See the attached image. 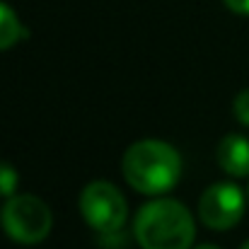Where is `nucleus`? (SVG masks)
<instances>
[{
    "label": "nucleus",
    "mask_w": 249,
    "mask_h": 249,
    "mask_svg": "<svg viewBox=\"0 0 249 249\" xmlns=\"http://www.w3.org/2000/svg\"><path fill=\"white\" fill-rule=\"evenodd\" d=\"M196 249H220V247H215V245H198Z\"/></svg>",
    "instance_id": "9b49d317"
},
{
    "label": "nucleus",
    "mask_w": 249,
    "mask_h": 249,
    "mask_svg": "<svg viewBox=\"0 0 249 249\" xmlns=\"http://www.w3.org/2000/svg\"><path fill=\"white\" fill-rule=\"evenodd\" d=\"M133 232L143 249H189L196 237V225L184 203L158 198L138 211Z\"/></svg>",
    "instance_id": "f03ea898"
},
{
    "label": "nucleus",
    "mask_w": 249,
    "mask_h": 249,
    "mask_svg": "<svg viewBox=\"0 0 249 249\" xmlns=\"http://www.w3.org/2000/svg\"><path fill=\"white\" fill-rule=\"evenodd\" d=\"M22 32H24V29H22V24H19L15 10H12L10 5L0 2V51H5V49H10L12 44H17L19 36H22Z\"/></svg>",
    "instance_id": "0eeeda50"
},
{
    "label": "nucleus",
    "mask_w": 249,
    "mask_h": 249,
    "mask_svg": "<svg viewBox=\"0 0 249 249\" xmlns=\"http://www.w3.org/2000/svg\"><path fill=\"white\" fill-rule=\"evenodd\" d=\"M218 165L230 177H247L249 174V141L245 136H225L218 145Z\"/></svg>",
    "instance_id": "423d86ee"
},
{
    "label": "nucleus",
    "mask_w": 249,
    "mask_h": 249,
    "mask_svg": "<svg viewBox=\"0 0 249 249\" xmlns=\"http://www.w3.org/2000/svg\"><path fill=\"white\" fill-rule=\"evenodd\" d=\"M80 213L97 232H119L126 223V198L111 181H92L80 194Z\"/></svg>",
    "instance_id": "20e7f679"
},
{
    "label": "nucleus",
    "mask_w": 249,
    "mask_h": 249,
    "mask_svg": "<svg viewBox=\"0 0 249 249\" xmlns=\"http://www.w3.org/2000/svg\"><path fill=\"white\" fill-rule=\"evenodd\" d=\"M245 213V194L230 184L218 181L211 184L198 201V218L211 230H230L240 223Z\"/></svg>",
    "instance_id": "39448f33"
},
{
    "label": "nucleus",
    "mask_w": 249,
    "mask_h": 249,
    "mask_svg": "<svg viewBox=\"0 0 249 249\" xmlns=\"http://www.w3.org/2000/svg\"><path fill=\"white\" fill-rule=\"evenodd\" d=\"M235 116H237L245 126H249V87L242 89V92L235 97Z\"/></svg>",
    "instance_id": "1a4fd4ad"
},
{
    "label": "nucleus",
    "mask_w": 249,
    "mask_h": 249,
    "mask_svg": "<svg viewBox=\"0 0 249 249\" xmlns=\"http://www.w3.org/2000/svg\"><path fill=\"white\" fill-rule=\"evenodd\" d=\"M223 2L237 15H249V0H223Z\"/></svg>",
    "instance_id": "9d476101"
},
{
    "label": "nucleus",
    "mask_w": 249,
    "mask_h": 249,
    "mask_svg": "<svg viewBox=\"0 0 249 249\" xmlns=\"http://www.w3.org/2000/svg\"><path fill=\"white\" fill-rule=\"evenodd\" d=\"M17 181H19V177H17L15 167L7 165V162H0V196L10 198L17 189Z\"/></svg>",
    "instance_id": "6e6552de"
},
{
    "label": "nucleus",
    "mask_w": 249,
    "mask_h": 249,
    "mask_svg": "<svg viewBox=\"0 0 249 249\" xmlns=\"http://www.w3.org/2000/svg\"><path fill=\"white\" fill-rule=\"evenodd\" d=\"M242 249H249V240H247V242H245V245H242Z\"/></svg>",
    "instance_id": "f8f14e48"
},
{
    "label": "nucleus",
    "mask_w": 249,
    "mask_h": 249,
    "mask_svg": "<svg viewBox=\"0 0 249 249\" xmlns=\"http://www.w3.org/2000/svg\"><path fill=\"white\" fill-rule=\"evenodd\" d=\"M51 225L53 215L49 206L36 196H10V201L2 208V228L15 242L36 245L51 232Z\"/></svg>",
    "instance_id": "7ed1b4c3"
},
{
    "label": "nucleus",
    "mask_w": 249,
    "mask_h": 249,
    "mask_svg": "<svg viewBox=\"0 0 249 249\" xmlns=\"http://www.w3.org/2000/svg\"><path fill=\"white\" fill-rule=\"evenodd\" d=\"M121 172L126 181L148 196L169 191L181 174V158L165 141H138L133 143L121 160Z\"/></svg>",
    "instance_id": "f257e3e1"
}]
</instances>
